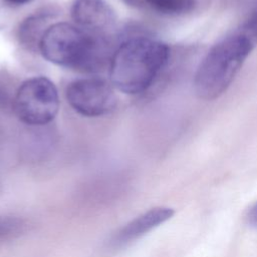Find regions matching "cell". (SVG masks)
<instances>
[{"label":"cell","instance_id":"7a4b0ae2","mask_svg":"<svg viewBox=\"0 0 257 257\" xmlns=\"http://www.w3.org/2000/svg\"><path fill=\"white\" fill-rule=\"evenodd\" d=\"M38 50L49 62L81 72H97L109 61L113 50L110 35L90 33L68 22L48 26Z\"/></svg>","mask_w":257,"mask_h":257},{"label":"cell","instance_id":"5bb4252c","mask_svg":"<svg viewBox=\"0 0 257 257\" xmlns=\"http://www.w3.org/2000/svg\"><path fill=\"white\" fill-rule=\"evenodd\" d=\"M1 192H2V189H1V184H0V195H1Z\"/></svg>","mask_w":257,"mask_h":257},{"label":"cell","instance_id":"7c38bea8","mask_svg":"<svg viewBox=\"0 0 257 257\" xmlns=\"http://www.w3.org/2000/svg\"><path fill=\"white\" fill-rule=\"evenodd\" d=\"M4 1H6L7 3H10V4H14V5H22L31 0H4Z\"/></svg>","mask_w":257,"mask_h":257},{"label":"cell","instance_id":"8992f818","mask_svg":"<svg viewBox=\"0 0 257 257\" xmlns=\"http://www.w3.org/2000/svg\"><path fill=\"white\" fill-rule=\"evenodd\" d=\"M174 213L172 208L159 206L140 214L111 232L104 240L102 246L103 251L108 254H115L122 251L155 228L170 220L174 216Z\"/></svg>","mask_w":257,"mask_h":257},{"label":"cell","instance_id":"3957f363","mask_svg":"<svg viewBox=\"0 0 257 257\" xmlns=\"http://www.w3.org/2000/svg\"><path fill=\"white\" fill-rule=\"evenodd\" d=\"M170 47L148 35H135L121 41L109 61V79L122 93L146 91L168 63Z\"/></svg>","mask_w":257,"mask_h":257},{"label":"cell","instance_id":"4fadbf2b","mask_svg":"<svg viewBox=\"0 0 257 257\" xmlns=\"http://www.w3.org/2000/svg\"><path fill=\"white\" fill-rule=\"evenodd\" d=\"M122 1H124L125 3H127L130 5H136L140 2V0H122Z\"/></svg>","mask_w":257,"mask_h":257},{"label":"cell","instance_id":"30bf717a","mask_svg":"<svg viewBox=\"0 0 257 257\" xmlns=\"http://www.w3.org/2000/svg\"><path fill=\"white\" fill-rule=\"evenodd\" d=\"M156 11L169 15L184 14L195 6V0H143Z\"/></svg>","mask_w":257,"mask_h":257},{"label":"cell","instance_id":"8fae6325","mask_svg":"<svg viewBox=\"0 0 257 257\" xmlns=\"http://www.w3.org/2000/svg\"><path fill=\"white\" fill-rule=\"evenodd\" d=\"M245 218L248 225L257 228V202L249 208Z\"/></svg>","mask_w":257,"mask_h":257},{"label":"cell","instance_id":"9c48e42d","mask_svg":"<svg viewBox=\"0 0 257 257\" xmlns=\"http://www.w3.org/2000/svg\"><path fill=\"white\" fill-rule=\"evenodd\" d=\"M29 229L28 220L21 216L0 215V245L21 238Z\"/></svg>","mask_w":257,"mask_h":257},{"label":"cell","instance_id":"ba28073f","mask_svg":"<svg viewBox=\"0 0 257 257\" xmlns=\"http://www.w3.org/2000/svg\"><path fill=\"white\" fill-rule=\"evenodd\" d=\"M53 15V10L43 9L26 17L18 28L19 41L28 48H38L40 39L49 26L47 22Z\"/></svg>","mask_w":257,"mask_h":257},{"label":"cell","instance_id":"6da1fadb","mask_svg":"<svg viewBox=\"0 0 257 257\" xmlns=\"http://www.w3.org/2000/svg\"><path fill=\"white\" fill-rule=\"evenodd\" d=\"M257 46V9L206 54L194 78L196 94L205 100L221 96Z\"/></svg>","mask_w":257,"mask_h":257},{"label":"cell","instance_id":"5b68a950","mask_svg":"<svg viewBox=\"0 0 257 257\" xmlns=\"http://www.w3.org/2000/svg\"><path fill=\"white\" fill-rule=\"evenodd\" d=\"M71 108L86 117H99L110 113L116 105L114 87L100 77H85L71 81L65 90Z\"/></svg>","mask_w":257,"mask_h":257},{"label":"cell","instance_id":"52a82bcc","mask_svg":"<svg viewBox=\"0 0 257 257\" xmlns=\"http://www.w3.org/2000/svg\"><path fill=\"white\" fill-rule=\"evenodd\" d=\"M70 14L78 27L94 34L110 35L116 24L115 12L105 0H74Z\"/></svg>","mask_w":257,"mask_h":257},{"label":"cell","instance_id":"277c9868","mask_svg":"<svg viewBox=\"0 0 257 257\" xmlns=\"http://www.w3.org/2000/svg\"><path fill=\"white\" fill-rule=\"evenodd\" d=\"M59 95L55 84L45 76H34L23 81L13 101L18 119L31 126L50 123L59 110Z\"/></svg>","mask_w":257,"mask_h":257}]
</instances>
